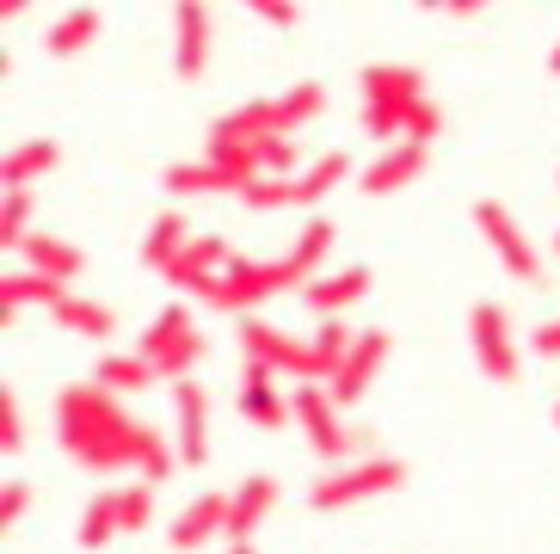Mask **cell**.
<instances>
[{"label": "cell", "instance_id": "1", "mask_svg": "<svg viewBox=\"0 0 560 554\" xmlns=\"http://www.w3.org/2000/svg\"><path fill=\"white\" fill-rule=\"evenodd\" d=\"M56 431H62V450L81 462V469H93V474L136 469L142 487H161L166 474H173V462H179V450H166L149 425H136L130 413H124V401H117L112 389H100V382H81V389L62 394Z\"/></svg>", "mask_w": 560, "mask_h": 554}, {"label": "cell", "instance_id": "2", "mask_svg": "<svg viewBox=\"0 0 560 554\" xmlns=\"http://www.w3.org/2000/svg\"><path fill=\"white\" fill-rule=\"evenodd\" d=\"M425 81H419V68H395V62H370L363 68V130L370 142H407L419 112H425Z\"/></svg>", "mask_w": 560, "mask_h": 554}, {"label": "cell", "instance_id": "3", "mask_svg": "<svg viewBox=\"0 0 560 554\" xmlns=\"http://www.w3.org/2000/svg\"><path fill=\"white\" fill-rule=\"evenodd\" d=\"M290 413L308 425L314 457L327 462V469H351V462H358L363 431H346V425H339V407H332L327 382H296V394H290Z\"/></svg>", "mask_w": 560, "mask_h": 554}, {"label": "cell", "instance_id": "4", "mask_svg": "<svg viewBox=\"0 0 560 554\" xmlns=\"http://www.w3.org/2000/svg\"><path fill=\"white\" fill-rule=\"evenodd\" d=\"M407 481V462L395 457H358L351 469H332L320 487L308 493L314 511H339V506H363V499H376V493H395Z\"/></svg>", "mask_w": 560, "mask_h": 554}, {"label": "cell", "instance_id": "5", "mask_svg": "<svg viewBox=\"0 0 560 554\" xmlns=\"http://www.w3.org/2000/svg\"><path fill=\"white\" fill-rule=\"evenodd\" d=\"M241 351H247V363H265V370H278V376H296V382H332V370L320 363V351L302 339H283L278 326H265V321H241Z\"/></svg>", "mask_w": 560, "mask_h": 554}, {"label": "cell", "instance_id": "6", "mask_svg": "<svg viewBox=\"0 0 560 554\" xmlns=\"http://www.w3.org/2000/svg\"><path fill=\"white\" fill-rule=\"evenodd\" d=\"M278 290H290V272H283V259H271V265L234 259L229 272H222L210 290H203V302H210V309H222V314H241V321H247V309H259L265 296H278Z\"/></svg>", "mask_w": 560, "mask_h": 554}, {"label": "cell", "instance_id": "7", "mask_svg": "<svg viewBox=\"0 0 560 554\" xmlns=\"http://www.w3.org/2000/svg\"><path fill=\"white\" fill-rule=\"evenodd\" d=\"M136 351H142V358H149L166 382H185V376H191V363L203 358V339H198V326H191V314H185V309H166L161 321L142 333V345H136Z\"/></svg>", "mask_w": 560, "mask_h": 554}, {"label": "cell", "instance_id": "8", "mask_svg": "<svg viewBox=\"0 0 560 554\" xmlns=\"http://www.w3.org/2000/svg\"><path fill=\"white\" fill-rule=\"evenodd\" d=\"M475 229L487 234V246L505 259V272L517 277V284H542V253H536V241L517 229V216H511L505 204H475Z\"/></svg>", "mask_w": 560, "mask_h": 554}, {"label": "cell", "instance_id": "9", "mask_svg": "<svg viewBox=\"0 0 560 554\" xmlns=\"http://www.w3.org/2000/svg\"><path fill=\"white\" fill-rule=\"evenodd\" d=\"M468 339H475V358H480V370H487V382L511 389V382H517V345H511V333H505V309H499V302H475V309H468Z\"/></svg>", "mask_w": 560, "mask_h": 554}, {"label": "cell", "instance_id": "10", "mask_svg": "<svg viewBox=\"0 0 560 554\" xmlns=\"http://www.w3.org/2000/svg\"><path fill=\"white\" fill-rule=\"evenodd\" d=\"M203 431H210V394L185 376V382H173V450L185 469H203V457H210Z\"/></svg>", "mask_w": 560, "mask_h": 554}, {"label": "cell", "instance_id": "11", "mask_svg": "<svg viewBox=\"0 0 560 554\" xmlns=\"http://www.w3.org/2000/svg\"><path fill=\"white\" fill-rule=\"evenodd\" d=\"M425 161H431V142L425 136H407V142H395V148H382L376 161L363 166V180H358V192H370V197H388V192H407L419 173H425Z\"/></svg>", "mask_w": 560, "mask_h": 554}, {"label": "cell", "instance_id": "12", "mask_svg": "<svg viewBox=\"0 0 560 554\" xmlns=\"http://www.w3.org/2000/svg\"><path fill=\"white\" fill-rule=\"evenodd\" d=\"M234 265V253H229V241H222V234H191V241H185V253L173 265H166V277H173V284H179V290H210L215 277L229 272Z\"/></svg>", "mask_w": 560, "mask_h": 554}, {"label": "cell", "instance_id": "13", "mask_svg": "<svg viewBox=\"0 0 560 554\" xmlns=\"http://www.w3.org/2000/svg\"><path fill=\"white\" fill-rule=\"evenodd\" d=\"M388 333H358V345H351V358L339 363V376L327 382V394H332V407H351L363 389H370V376L382 370V358H388Z\"/></svg>", "mask_w": 560, "mask_h": 554}, {"label": "cell", "instance_id": "14", "mask_svg": "<svg viewBox=\"0 0 560 554\" xmlns=\"http://www.w3.org/2000/svg\"><path fill=\"white\" fill-rule=\"evenodd\" d=\"M222 530H229V493H203L198 506H185L179 518H173L166 542H173V554H191L210 536H222Z\"/></svg>", "mask_w": 560, "mask_h": 554}, {"label": "cell", "instance_id": "15", "mask_svg": "<svg viewBox=\"0 0 560 554\" xmlns=\"http://www.w3.org/2000/svg\"><path fill=\"white\" fill-rule=\"evenodd\" d=\"M271 506H278V481H271V474H253L241 493H229V530H222V536H229L234 549H247V536L265 523Z\"/></svg>", "mask_w": 560, "mask_h": 554}, {"label": "cell", "instance_id": "16", "mask_svg": "<svg viewBox=\"0 0 560 554\" xmlns=\"http://www.w3.org/2000/svg\"><path fill=\"white\" fill-rule=\"evenodd\" d=\"M363 290H370V265H346V272H327L314 277L308 290V309L320 314V321H339V314L351 309V302H363Z\"/></svg>", "mask_w": 560, "mask_h": 554}, {"label": "cell", "instance_id": "17", "mask_svg": "<svg viewBox=\"0 0 560 554\" xmlns=\"http://www.w3.org/2000/svg\"><path fill=\"white\" fill-rule=\"evenodd\" d=\"M173 32H179V49H173V68L185 81H198L210 68V7H179L173 13Z\"/></svg>", "mask_w": 560, "mask_h": 554}, {"label": "cell", "instance_id": "18", "mask_svg": "<svg viewBox=\"0 0 560 554\" xmlns=\"http://www.w3.org/2000/svg\"><path fill=\"white\" fill-rule=\"evenodd\" d=\"M25 265H32L37 277H50V284H74V277H81V253H74V246L68 241H56V234H44L37 229L32 241H25Z\"/></svg>", "mask_w": 560, "mask_h": 554}, {"label": "cell", "instance_id": "19", "mask_svg": "<svg viewBox=\"0 0 560 554\" xmlns=\"http://www.w3.org/2000/svg\"><path fill=\"white\" fill-rule=\"evenodd\" d=\"M50 314L68 326V333H81V339H112V333H117L112 309H105V302H93V296H81V290H62V302H56Z\"/></svg>", "mask_w": 560, "mask_h": 554}, {"label": "cell", "instance_id": "20", "mask_svg": "<svg viewBox=\"0 0 560 554\" xmlns=\"http://www.w3.org/2000/svg\"><path fill=\"white\" fill-rule=\"evenodd\" d=\"M241 413L253 425H278L283 419V389H278V370L265 363H247V389H241Z\"/></svg>", "mask_w": 560, "mask_h": 554}, {"label": "cell", "instance_id": "21", "mask_svg": "<svg viewBox=\"0 0 560 554\" xmlns=\"http://www.w3.org/2000/svg\"><path fill=\"white\" fill-rule=\"evenodd\" d=\"M327 246H332V222H308V229L296 234L290 259H283V272H290V290H308V284H314V265L327 259Z\"/></svg>", "mask_w": 560, "mask_h": 554}, {"label": "cell", "instance_id": "22", "mask_svg": "<svg viewBox=\"0 0 560 554\" xmlns=\"http://www.w3.org/2000/svg\"><path fill=\"white\" fill-rule=\"evenodd\" d=\"M100 25H105L100 7H68V13L50 25V37H44V44H50V56H81V49L100 37Z\"/></svg>", "mask_w": 560, "mask_h": 554}, {"label": "cell", "instance_id": "23", "mask_svg": "<svg viewBox=\"0 0 560 554\" xmlns=\"http://www.w3.org/2000/svg\"><path fill=\"white\" fill-rule=\"evenodd\" d=\"M93 382L112 394H130V389H149V382H161V370H154L142 351H117V358H105L100 370H93Z\"/></svg>", "mask_w": 560, "mask_h": 554}, {"label": "cell", "instance_id": "24", "mask_svg": "<svg viewBox=\"0 0 560 554\" xmlns=\"http://www.w3.org/2000/svg\"><path fill=\"white\" fill-rule=\"evenodd\" d=\"M56 161H62V148H56L50 136H37V142H19L13 154H7V192H25V185H32L37 173H50Z\"/></svg>", "mask_w": 560, "mask_h": 554}, {"label": "cell", "instance_id": "25", "mask_svg": "<svg viewBox=\"0 0 560 554\" xmlns=\"http://www.w3.org/2000/svg\"><path fill=\"white\" fill-rule=\"evenodd\" d=\"M25 302H44V309H56L62 302V284H50V277H37V272H7V284H0V309L19 314Z\"/></svg>", "mask_w": 560, "mask_h": 554}, {"label": "cell", "instance_id": "26", "mask_svg": "<svg viewBox=\"0 0 560 554\" xmlns=\"http://www.w3.org/2000/svg\"><path fill=\"white\" fill-rule=\"evenodd\" d=\"M185 241H191V222H185V216H161V222L149 229V241H142V265L166 272V265L185 253Z\"/></svg>", "mask_w": 560, "mask_h": 554}, {"label": "cell", "instance_id": "27", "mask_svg": "<svg viewBox=\"0 0 560 554\" xmlns=\"http://www.w3.org/2000/svg\"><path fill=\"white\" fill-rule=\"evenodd\" d=\"M166 192L203 197V192H234V180L222 173V166H210V161H179V166H166Z\"/></svg>", "mask_w": 560, "mask_h": 554}, {"label": "cell", "instance_id": "28", "mask_svg": "<svg viewBox=\"0 0 560 554\" xmlns=\"http://www.w3.org/2000/svg\"><path fill=\"white\" fill-rule=\"evenodd\" d=\"M320 105H327V93H320L314 81H302V86H290L283 99H271V117H278V136H296L302 124H308V117L320 112Z\"/></svg>", "mask_w": 560, "mask_h": 554}, {"label": "cell", "instance_id": "29", "mask_svg": "<svg viewBox=\"0 0 560 554\" xmlns=\"http://www.w3.org/2000/svg\"><path fill=\"white\" fill-rule=\"evenodd\" d=\"M124 536V523H117V506H112V493H100V499H93V506L81 511V549L93 554V549H112V542Z\"/></svg>", "mask_w": 560, "mask_h": 554}, {"label": "cell", "instance_id": "30", "mask_svg": "<svg viewBox=\"0 0 560 554\" xmlns=\"http://www.w3.org/2000/svg\"><path fill=\"white\" fill-rule=\"evenodd\" d=\"M346 173H351V154H339V148H332V154H320V161H314L308 173L296 180V204H320V197L346 180Z\"/></svg>", "mask_w": 560, "mask_h": 554}, {"label": "cell", "instance_id": "31", "mask_svg": "<svg viewBox=\"0 0 560 554\" xmlns=\"http://www.w3.org/2000/svg\"><path fill=\"white\" fill-rule=\"evenodd\" d=\"M302 148L290 142V136H271V142L259 148V180H302Z\"/></svg>", "mask_w": 560, "mask_h": 554}, {"label": "cell", "instance_id": "32", "mask_svg": "<svg viewBox=\"0 0 560 554\" xmlns=\"http://www.w3.org/2000/svg\"><path fill=\"white\" fill-rule=\"evenodd\" d=\"M112 506H117V523H124V536H136L142 523L154 518V487H124L112 493Z\"/></svg>", "mask_w": 560, "mask_h": 554}, {"label": "cell", "instance_id": "33", "mask_svg": "<svg viewBox=\"0 0 560 554\" xmlns=\"http://www.w3.org/2000/svg\"><path fill=\"white\" fill-rule=\"evenodd\" d=\"M25 222H32V197L25 192H7V204H0V241L7 246H25L32 234H25Z\"/></svg>", "mask_w": 560, "mask_h": 554}, {"label": "cell", "instance_id": "34", "mask_svg": "<svg viewBox=\"0 0 560 554\" xmlns=\"http://www.w3.org/2000/svg\"><path fill=\"white\" fill-rule=\"evenodd\" d=\"M25 506H32V487H25V481H7V493H0V518L19 523V518H25Z\"/></svg>", "mask_w": 560, "mask_h": 554}, {"label": "cell", "instance_id": "35", "mask_svg": "<svg viewBox=\"0 0 560 554\" xmlns=\"http://www.w3.org/2000/svg\"><path fill=\"white\" fill-rule=\"evenodd\" d=\"M19 443H25V438H19V401H13V394H7V401H0V450L13 457Z\"/></svg>", "mask_w": 560, "mask_h": 554}, {"label": "cell", "instance_id": "36", "mask_svg": "<svg viewBox=\"0 0 560 554\" xmlns=\"http://www.w3.org/2000/svg\"><path fill=\"white\" fill-rule=\"evenodd\" d=\"M536 358H560V314L536 326Z\"/></svg>", "mask_w": 560, "mask_h": 554}, {"label": "cell", "instance_id": "37", "mask_svg": "<svg viewBox=\"0 0 560 554\" xmlns=\"http://www.w3.org/2000/svg\"><path fill=\"white\" fill-rule=\"evenodd\" d=\"M265 25H278V32H296L302 25V7H259Z\"/></svg>", "mask_w": 560, "mask_h": 554}, {"label": "cell", "instance_id": "38", "mask_svg": "<svg viewBox=\"0 0 560 554\" xmlns=\"http://www.w3.org/2000/svg\"><path fill=\"white\" fill-rule=\"evenodd\" d=\"M555 74H560V49H555Z\"/></svg>", "mask_w": 560, "mask_h": 554}, {"label": "cell", "instance_id": "39", "mask_svg": "<svg viewBox=\"0 0 560 554\" xmlns=\"http://www.w3.org/2000/svg\"><path fill=\"white\" fill-rule=\"evenodd\" d=\"M555 253H560V234H555Z\"/></svg>", "mask_w": 560, "mask_h": 554}, {"label": "cell", "instance_id": "40", "mask_svg": "<svg viewBox=\"0 0 560 554\" xmlns=\"http://www.w3.org/2000/svg\"><path fill=\"white\" fill-rule=\"evenodd\" d=\"M234 554H253V549H234Z\"/></svg>", "mask_w": 560, "mask_h": 554}, {"label": "cell", "instance_id": "41", "mask_svg": "<svg viewBox=\"0 0 560 554\" xmlns=\"http://www.w3.org/2000/svg\"><path fill=\"white\" fill-rule=\"evenodd\" d=\"M555 425H560V407H555Z\"/></svg>", "mask_w": 560, "mask_h": 554}]
</instances>
